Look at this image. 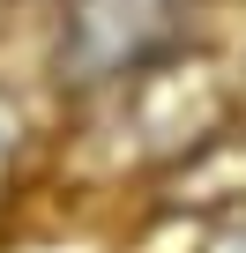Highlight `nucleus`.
<instances>
[{
	"label": "nucleus",
	"mask_w": 246,
	"mask_h": 253,
	"mask_svg": "<svg viewBox=\"0 0 246 253\" xmlns=\"http://www.w3.org/2000/svg\"><path fill=\"white\" fill-rule=\"evenodd\" d=\"M201 253H246V223H224V231H216Z\"/></svg>",
	"instance_id": "obj_2"
},
{
	"label": "nucleus",
	"mask_w": 246,
	"mask_h": 253,
	"mask_svg": "<svg viewBox=\"0 0 246 253\" xmlns=\"http://www.w3.org/2000/svg\"><path fill=\"white\" fill-rule=\"evenodd\" d=\"M194 23V0H75V23H67V67L75 75H135L179 52Z\"/></svg>",
	"instance_id": "obj_1"
}]
</instances>
